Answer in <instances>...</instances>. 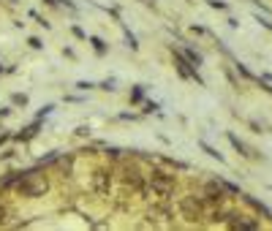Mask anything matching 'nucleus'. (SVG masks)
I'll list each match as a JSON object with an SVG mask.
<instances>
[{"instance_id":"1","label":"nucleus","mask_w":272,"mask_h":231,"mask_svg":"<svg viewBox=\"0 0 272 231\" xmlns=\"http://www.w3.org/2000/svg\"><path fill=\"white\" fill-rule=\"evenodd\" d=\"M174 185H177L174 174L164 171V169H153L147 174V185H145V190H142V196H147V198L155 196V198H161V201H166V198H172Z\"/></svg>"},{"instance_id":"2","label":"nucleus","mask_w":272,"mask_h":231,"mask_svg":"<svg viewBox=\"0 0 272 231\" xmlns=\"http://www.w3.org/2000/svg\"><path fill=\"white\" fill-rule=\"evenodd\" d=\"M14 190L22 198H41L49 190V180H46V174H25V177L19 174L14 182Z\"/></svg>"},{"instance_id":"3","label":"nucleus","mask_w":272,"mask_h":231,"mask_svg":"<svg viewBox=\"0 0 272 231\" xmlns=\"http://www.w3.org/2000/svg\"><path fill=\"white\" fill-rule=\"evenodd\" d=\"M90 188H93V193H98V196H112V190H115V169H112V166L93 169Z\"/></svg>"},{"instance_id":"4","label":"nucleus","mask_w":272,"mask_h":231,"mask_svg":"<svg viewBox=\"0 0 272 231\" xmlns=\"http://www.w3.org/2000/svg\"><path fill=\"white\" fill-rule=\"evenodd\" d=\"M120 182H123L125 188H131L133 193H142L147 185V174L139 169L136 163H125L123 169H120Z\"/></svg>"},{"instance_id":"5","label":"nucleus","mask_w":272,"mask_h":231,"mask_svg":"<svg viewBox=\"0 0 272 231\" xmlns=\"http://www.w3.org/2000/svg\"><path fill=\"white\" fill-rule=\"evenodd\" d=\"M204 212H207V207H204V198L202 196H185V198H180V215L185 220H199V218H204Z\"/></svg>"},{"instance_id":"6","label":"nucleus","mask_w":272,"mask_h":231,"mask_svg":"<svg viewBox=\"0 0 272 231\" xmlns=\"http://www.w3.org/2000/svg\"><path fill=\"white\" fill-rule=\"evenodd\" d=\"M174 63H177V71H180V74L185 76V79H196L199 84H204V79L199 76V68H196L194 63H191V60H188V57H185V54H182L180 49L174 52Z\"/></svg>"},{"instance_id":"7","label":"nucleus","mask_w":272,"mask_h":231,"mask_svg":"<svg viewBox=\"0 0 272 231\" xmlns=\"http://www.w3.org/2000/svg\"><path fill=\"white\" fill-rule=\"evenodd\" d=\"M229 218H231V220H229L231 228H251V231L259 228V220H248L245 215H229Z\"/></svg>"},{"instance_id":"8","label":"nucleus","mask_w":272,"mask_h":231,"mask_svg":"<svg viewBox=\"0 0 272 231\" xmlns=\"http://www.w3.org/2000/svg\"><path fill=\"white\" fill-rule=\"evenodd\" d=\"M229 141H231V145H234V150H239V155L251 158V153H248V147H245V145H242V141H239V139L234 136V133H229Z\"/></svg>"},{"instance_id":"9","label":"nucleus","mask_w":272,"mask_h":231,"mask_svg":"<svg viewBox=\"0 0 272 231\" xmlns=\"http://www.w3.org/2000/svg\"><path fill=\"white\" fill-rule=\"evenodd\" d=\"M199 147H202V150H204V153L210 155V158H218V161H223V155H221L215 147H210V145H207V141H199Z\"/></svg>"},{"instance_id":"10","label":"nucleus","mask_w":272,"mask_h":231,"mask_svg":"<svg viewBox=\"0 0 272 231\" xmlns=\"http://www.w3.org/2000/svg\"><path fill=\"white\" fill-rule=\"evenodd\" d=\"M182 54H185V57L191 60V63H194V66L199 68V66H202V54H199V52H194V49H185V52H182Z\"/></svg>"},{"instance_id":"11","label":"nucleus","mask_w":272,"mask_h":231,"mask_svg":"<svg viewBox=\"0 0 272 231\" xmlns=\"http://www.w3.org/2000/svg\"><path fill=\"white\" fill-rule=\"evenodd\" d=\"M90 44L95 46V52H98V54H103V52H106V44H103L101 38H90Z\"/></svg>"},{"instance_id":"12","label":"nucleus","mask_w":272,"mask_h":231,"mask_svg":"<svg viewBox=\"0 0 272 231\" xmlns=\"http://www.w3.org/2000/svg\"><path fill=\"white\" fill-rule=\"evenodd\" d=\"M14 103H22V106H25V103H28V98H25V95H19V93H17V95H14Z\"/></svg>"},{"instance_id":"13","label":"nucleus","mask_w":272,"mask_h":231,"mask_svg":"<svg viewBox=\"0 0 272 231\" xmlns=\"http://www.w3.org/2000/svg\"><path fill=\"white\" fill-rule=\"evenodd\" d=\"M212 9H226V3H221V0H210Z\"/></svg>"},{"instance_id":"14","label":"nucleus","mask_w":272,"mask_h":231,"mask_svg":"<svg viewBox=\"0 0 272 231\" xmlns=\"http://www.w3.org/2000/svg\"><path fill=\"white\" fill-rule=\"evenodd\" d=\"M30 46H33V49H41V46H44V44H41V41H38V38H30Z\"/></svg>"},{"instance_id":"15","label":"nucleus","mask_w":272,"mask_h":231,"mask_svg":"<svg viewBox=\"0 0 272 231\" xmlns=\"http://www.w3.org/2000/svg\"><path fill=\"white\" fill-rule=\"evenodd\" d=\"M259 25H261V27H267V30H272V22H267V19H261V17H259Z\"/></svg>"},{"instance_id":"16","label":"nucleus","mask_w":272,"mask_h":231,"mask_svg":"<svg viewBox=\"0 0 272 231\" xmlns=\"http://www.w3.org/2000/svg\"><path fill=\"white\" fill-rule=\"evenodd\" d=\"M3 215H6V210H3V207H0V220H3Z\"/></svg>"},{"instance_id":"17","label":"nucleus","mask_w":272,"mask_h":231,"mask_svg":"<svg viewBox=\"0 0 272 231\" xmlns=\"http://www.w3.org/2000/svg\"><path fill=\"white\" fill-rule=\"evenodd\" d=\"M0 74H3V68H0Z\"/></svg>"}]
</instances>
